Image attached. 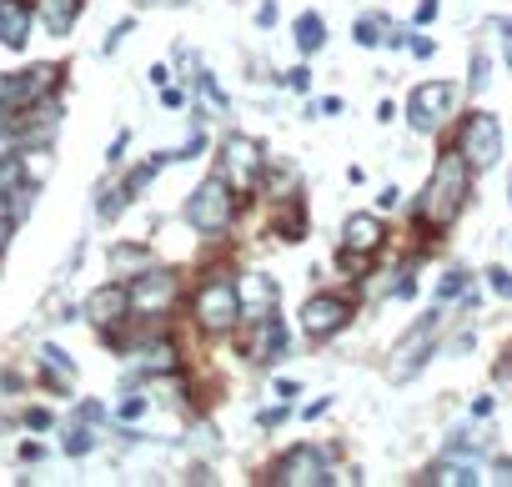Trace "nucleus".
<instances>
[{"mask_svg":"<svg viewBox=\"0 0 512 487\" xmlns=\"http://www.w3.org/2000/svg\"><path fill=\"white\" fill-rule=\"evenodd\" d=\"M141 412H146V397H126V402H121V417H126V422H136Z\"/></svg>","mask_w":512,"mask_h":487,"instance_id":"obj_28","label":"nucleus"},{"mask_svg":"<svg viewBox=\"0 0 512 487\" xmlns=\"http://www.w3.org/2000/svg\"><path fill=\"white\" fill-rule=\"evenodd\" d=\"M467 191H472V166H467L462 151H447V156L432 166V176H427V186H422V196H417V216L442 231V226H452L457 211L467 206Z\"/></svg>","mask_w":512,"mask_h":487,"instance_id":"obj_1","label":"nucleus"},{"mask_svg":"<svg viewBox=\"0 0 512 487\" xmlns=\"http://www.w3.org/2000/svg\"><path fill=\"white\" fill-rule=\"evenodd\" d=\"M76 16H81V0H41V21L51 36H66L76 26Z\"/></svg>","mask_w":512,"mask_h":487,"instance_id":"obj_15","label":"nucleus"},{"mask_svg":"<svg viewBox=\"0 0 512 487\" xmlns=\"http://www.w3.org/2000/svg\"><path fill=\"white\" fill-rule=\"evenodd\" d=\"M91 447H96V437H91V432H86V427H76V432H71V437H66V452H71V457H86V452H91Z\"/></svg>","mask_w":512,"mask_h":487,"instance_id":"obj_23","label":"nucleus"},{"mask_svg":"<svg viewBox=\"0 0 512 487\" xmlns=\"http://www.w3.org/2000/svg\"><path fill=\"white\" fill-rule=\"evenodd\" d=\"M11 126H16V101L0 96V131H11Z\"/></svg>","mask_w":512,"mask_h":487,"instance_id":"obj_29","label":"nucleus"},{"mask_svg":"<svg viewBox=\"0 0 512 487\" xmlns=\"http://www.w3.org/2000/svg\"><path fill=\"white\" fill-rule=\"evenodd\" d=\"M196 86H201V96L216 106V111H226V96H221V86H216V76H196Z\"/></svg>","mask_w":512,"mask_h":487,"instance_id":"obj_24","label":"nucleus"},{"mask_svg":"<svg viewBox=\"0 0 512 487\" xmlns=\"http://www.w3.org/2000/svg\"><path fill=\"white\" fill-rule=\"evenodd\" d=\"M191 312H196V322H201L206 332H231V327L241 322V287H236L231 277H211V282L196 292Z\"/></svg>","mask_w":512,"mask_h":487,"instance_id":"obj_2","label":"nucleus"},{"mask_svg":"<svg viewBox=\"0 0 512 487\" xmlns=\"http://www.w3.org/2000/svg\"><path fill=\"white\" fill-rule=\"evenodd\" d=\"M427 482H447V487H467V482H477V467L472 462H437L432 472H427Z\"/></svg>","mask_w":512,"mask_h":487,"instance_id":"obj_17","label":"nucleus"},{"mask_svg":"<svg viewBox=\"0 0 512 487\" xmlns=\"http://www.w3.org/2000/svg\"><path fill=\"white\" fill-rule=\"evenodd\" d=\"M126 201H131V191H126V186H116V191H106V201L96 206V216H101V221H111V216H121V211H126Z\"/></svg>","mask_w":512,"mask_h":487,"instance_id":"obj_22","label":"nucleus"},{"mask_svg":"<svg viewBox=\"0 0 512 487\" xmlns=\"http://www.w3.org/2000/svg\"><path fill=\"white\" fill-rule=\"evenodd\" d=\"M357 41H362V46H377V41H382V36H377V21H362V26H357Z\"/></svg>","mask_w":512,"mask_h":487,"instance_id":"obj_30","label":"nucleus"},{"mask_svg":"<svg viewBox=\"0 0 512 487\" xmlns=\"http://www.w3.org/2000/svg\"><path fill=\"white\" fill-rule=\"evenodd\" d=\"M487 277H492V292H497V297H512V277H507L502 267H492Z\"/></svg>","mask_w":512,"mask_h":487,"instance_id":"obj_27","label":"nucleus"},{"mask_svg":"<svg viewBox=\"0 0 512 487\" xmlns=\"http://www.w3.org/2000/svg\"><path fill=\"white\" fill-rule=\"evenodd\" d=\"M231 201H236V191L226 186V176H211V181H201V186L191 191V201H186V221H191L196 231L216 236V231L231 226Z\"/></svg>","mask_w":512,"mask_h":487,"instance_id":"obj_3","label":"nucleus"},{"mask_svg":"<svg viewBox=\"0 0 512 487\" xmlns=\"http://www.w3.org/2000/svg\"><path fill=\"white\" fill-rule=\"evenodd\" d=\"M472 86H477V91L487 86V56H472Z\"/></svg>","mask_w":512,"mask_h":487,"instance_id":"obj_31","label":"nucleus"},{"mask_svg":"<svg viewBox=\"0 0 512 487\" xmlns=\"http://www.w3.org/2000/svg\"><path fill=\"white\" fill-rule=\"evenodd\" d=\"M141 262H146V257H141L136 247H116V252H111V267H141Z\"/></svg>","mask_w":512,"mask_h":487,"instance_id":"obj_25","label":"nucleus"},{"mask_svg":"<svg viewBox=\"0 0 512 487\" xmlns=\"http://www.w3.org/2000/svg\"><path fill=\"white\" fill-rule=\"evenodd\" d=\"M31 36V6L26 0H0V46L21 51Z\"/></svg>","mask_w":512,"mask_h":487,"instance_id":"obj_13","label":"nucleus"},{"mask_svg":"<svg viewBox=\"0 0 512 487\" xmlns=\"http://www.w3.org/2000/svg\"><path fill=\"white\" fill-rule=\"evenodd\" d=\"M11 226H16L11 216H0V247H6V241H11Z\"/></svg>","mask_w":512,"mask_h":487,"instance_id":"obj_34","label":"nucleus"},{"mask_svg":"<svg viewBox=\"0 0 512 487\" xmlns=\"http://www.w3.org/2000/svg\"><path fill=\"white\" fill-rule=\"evenodd\" d=\"M262 166H267V156H262V146H256L251 136H226V141H221V171H226V186H231L236 196L256 191V181H262Z\"/></svg>","mask_w":512,"mask_h":487,"instance_id":"obj_5","label":"nucleus"},{"mask_svg":"<svg viewBox=\"0 0 512 487\" xmlns=\"http://www.w3.org/2000/svg\"><path fill=\"white\" fill-rule=\"evenodd\" d=\"M126 312H131V292H126V287H101V292H91V302H86V317H91L101 332L121 327Z\"/></svg>","mask_w":512,"mask_h":487,"instance_id":"obj_11","label":"nucleus"},{"mask_svg":"<svg viewBox=\"0 0 512 487\" xmlns=\"http://www.w3.org/2000/svg\"><path fill=\"white\" fill-rule=\"evenodd\" d=\"M282 417H287V407H267V412H262V417H256V422H262V427H277Z\"/></svg>","mask_w":512,"mask_h":487,"instance_id":"obj_33","label":"nucleus"},{"mask_svg":"<svg viewBox=\"0 0 512 487\" xmlns=\"http://www.w3.org/2000/svg\"><path fill=\"white\" fill-rule=\"evenodd\" d=\"M161 166H166V156H151V161H141V166L126 176V191H131V196H136V191H146V186L156 181V171H161Z\"/></svg>","mask_w":512,"mask_h":487,"instance_id":"obj_19","label":"nucleus"},{"mask_svg":"<svg viewBox=\"0 0 512 487\" xmlns=\"http://www.w3.org/2000/svg\"><path fill=\"white\" fill-rule=\"evenodd\" d=\"M126 292H131V312H141V317H161V312H171V302H176V277L146 267Z\"/></svg>","mask_w":512,"mask_h":487,"instance_id":"obj_6","label":"nucleus"},{"mask_svg":"<svg viewBox=\"0 0 512 487\" xmlns=\"http://www.w3.org/2000/svg\"><path fill=\"white\" fill-rule=\"evenodd\" d=\"M272 482L277 487H307V482H332L327 477V457L312 447V442H302V447H292L282 462H277V472H272Z\"/></svg>","mask_w":512,"mask_h":487,"instance_id":"obj_8","label":"nucleus"},{"mask_svg":"<svg viewBox=\"0 0 512 487\" xmlns=\"http://www.w3.org/2000/svg\"><path fill=\"white\" fill-rule=\"evenodd\" d=\"M377 247H382V216L352 211V216L342 221V252H347V262H367Z\"/></svg>","mask_w":512,"mask_h":487,"instance_id":"obj_10","label":"nucleus"},{"mask_svg":"<svg viewBox=\"0 0 512 487\" xmlns=\"http://www.w3.org/2000/svg\"><path fill=\"white\" fill-rule=\"evenodd\" d=\"M0 96H6V76H0Z\"/></svg>","mask_w":512,"mask_h":487,"instance_id":"obj_35","label":"nucleus"},{"mask_svg":"<svg viewBox=\"0 0 512 487\" xmlns=\"http://www.w3.org/2000/svg\"><path fill=\"white\" fill-rule=\"evenodd\" d=\"M297 46H302L307 56L327 46V26H322V16H312V11H302V16H297Z\"/></svg>","mask_w":512,"mask_h":487,"instance_id":"obj_16","label":"nucleus"},{"mask_svg":"<svg viewBox=\"0 0 512 487\" xmlns=\"http://www.w3.org/2000/svg\"><path fill=\"white\" fill-rule=\"evenodd\" d=\"M41 362H46V372H56L61 382H71V377H76V362H71L61 347H41Z\"/></svg>","mask_w":512,"mask_h":487,"instance_id":"obj_20","label":"nucleus"},{"mask_svg":"<svg viewBox=\"0 0 512 487\" xmlns=\"http://www.w3.org/2000/svg\"><path fill=\"white\" fill-rule=\"evenodd\" d=\"M437 16V0H417V26H427Z\"/></svg>","mask_w":512,"mask_h":487,"instance_id":"obj_32","label":"nucleus"},{"mask_svg":"<svg viewBox=\"0 0 512 487\" xmlns=\"http://www.w3.org/2000/svg\"><path fill=\"white\" fill-rule=\"evenodd\" d=\"M507 196H512V186H507Z\"/></svg>","mask_w":512,"mask_h":487,"instance_id":"obj_36","label":"nucleus"},{"mask_svg":"<svg viewBox=\"0 0 512 487\" xmlns=\"http://www.w3.org/2000/svg\"><path fill=\"white\" fill-rule=\"evenodd\" d=\"M347 322H352V307H347V297H307V307H302V332H307L312 342H327V337H337Z\"/></svg>","mask_w":512,"mask_h":487,"instance_id":"obj_7","label":"nucleus"},{"mask_svg":"<svg viewBox=\"0 0 512 487\" xmlns=\"http://www.w3.org/2000/svg\"><path fill=\"white\" fill-rule=\"evenodd\" d=\"M462 287H467V272H447V282H442V287H437V297H442V302H447V297H457V292H462Z\"/></svg>","mask_w":512,"mask_h":487,"instance_id":"obj_26","label":"nucleus"},{"mask_svg":"<svg viewBox=\"0 0 512 487\" xmlns=\"http://www.w3.org/2000/svg\"><path fill=\"white\" fill-rule=\"evenodd\" d=\"M447 111H452V86H447V81H427V86H417V91H412V101H407V116H412V126H417V131L442 126V121H447Z\"/></svg>","mask_w":512,"mask_h":487,"instance_id":"obj_9","label":"nucleus"},{"mask_svg":"<svg viewBox=\"0 0 512 487\" xmlns=\"http://www.w3.org/2000/svg\"><path fill=\"white\" fill-rule=\"evenodd\" d=\"M282 347H287V332H282V317H277V307H272L262 322H256V347H251V357H256V362H277Z\"/></svg>","mask_w":512,"mask_h":487,"instance_id":"obj_14","label":"nucleus"},{"mask_svg":"<svg viewBox=\"0 0 512 487\" xmlns=\"http://www.w3.org/2000/svg\"><path fill=\"white\" fill-rule=\"evenodd\" d=\"M16 186H26L21 156H0V191H16Z\"/></svg>","mask_w":512,"mask_h":487,"instance_id":"obj_21","label":"nucleus"},{"mask_svg":"<svg viewBox=\"0 0 512 487\" xmlns=\"http://www.w3.org/2000/svg\"><path fill=\"white\" fill-rule=\"evenodd\" d=\"M136 357H141V372H171V367H176V352H171V342H156V347L146 342Z\"/></svg>","mask_w":512,"mask_h":487,"instance_id":"obj_18","label":"nucleus"},{"mask_svg":"<svg viewBox=\"0 0 512 487\" xmlns=\"http://www.w3.org/2000/svg\"><path fill=\"white\" fill-rule=\"evenodd\" d=\"M51 86H56V66H31L21 76H6V101L26 106V101H41Z\"/></svg>","mask_w":512,"mask_h":487,"instance_id":"obj_12","label":"nucleus"},{"mask_svg":"<svg viewBox=\"0 0 512 487\" xmlns=\"http://www.w3.org/2000/svg\"><path fill=\"white\" fill-rule=\"evenodd\" d=\"M457 151L467 156L472 171H492L497 156H502V126H497V116H492V111H472V116L462 121Z\"/></svg>","mask_w":512,"mask_h":487,"instance_id":"obj_4","label":"nucleus"}]
</instances>
